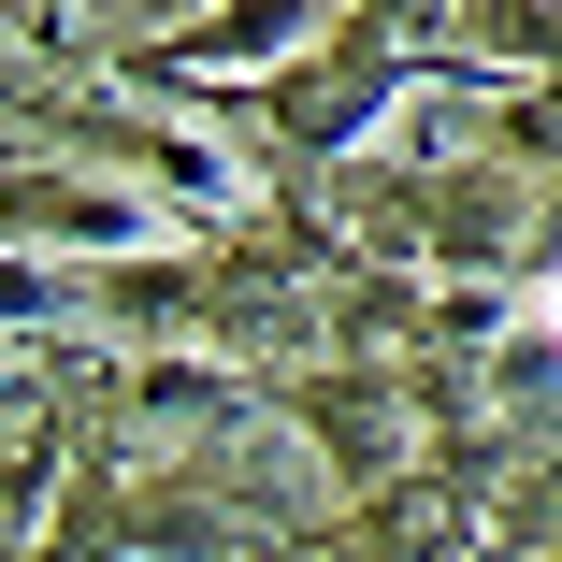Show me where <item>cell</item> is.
I'll list each match as a JSON object with an SVG mask.
<instances>
[{
  "instance_id": "1",
  "label": "cell",
  "mask_w": 562,
  "mask_h": 562,
  "mask_svg": "<svg viewBox=\"0 0 562 562\" xmlns=\"http://www.w3.org/2000/svg\"><path fill=\"white\" fill-rule=\"evenodd\" d=\"M548 347H562V289H548Z\"/></svg>"
}]
</instances>
